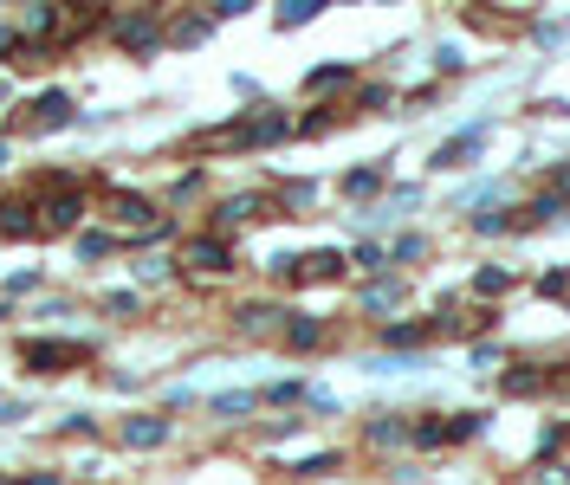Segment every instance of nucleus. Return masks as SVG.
Listing matches in <instances>:
<instances>
[{"label": "nucleus", "instance_id": "nucleus-6", "mask_svg": "<svg viewBox=\"0 0 570 485\" xmlns=\"http://www.w3.org/2000/svg\"><path fill=\"white\" fill-rule=\"evenodd\" d=\"M111 33H117V46H130V52L162 46V20H156V13H124V20H117Z\"/></svg>", "mask_w": 570, "mask_h": 485}, {"label": "nucleus", "instance_id": "nucleus-7", "mask_svg": "<svg viewBox=\"0 0 570 485\" xmlns=\"http://www.w3.org/2000/svg\"><path fill=\"white\" fill-rule=\"evenodd\" d=\"M111 220H117V227H137V233H149L162 214H156V201H143V194L117 188V194H111Z\"/></svg>", "mask_w": 570, "mask_h": 485}, {"label": "nucleus", "instance_id": "nucleus-9", "mask_svg": "<svg viewBox=\"0 0 570 485\" xmlns=\"http://www.w3.org/2000/svg\"><path fill=\"white\" fill-rule=\"evenodd\" d=\"M558 220H570V201H564L558 188H551V194H538L532 207H519V227H558Z\"/></svg>", "mask_w": 570, "mask_h": 485}, {"label": "nucleus", "instance_id": "nucleus-20", "mask_svg": "<svg viewBox=\"0 0 570 485\" xmlns=\"http://www.w3.org/2000/svg\"><path fill=\"white\" fill-rule=\"evenodd\" d=\"M512 285H519V279H512L506 266H480V272H473V298H506Z\"/></svg>", "mask_w": 570, "mask_h": 485}, {"label": "nucleus", "instance_id": "nucleus-19", "mask_svg": "<svg viewBox=\"0 0 570 485\" xmlns=\"http://www.w3.org/2000/svg\"><path fill=\"white\" fill-rule=\"evenodd\" d=\"M279 337L292 343V350H318V343H324V324H318V317H285Z\"/></svg>", "mask_w": 570, "mask_h": 485}, {"label": "nucleus", "instance_id": "nucleus-26", "mask_svg": "<svg viewBox=\"0 0 570 485\" xmlns=\"http://www.w3.org/2000/svg\"><path fill=\"white\" fill-rule=\"evenodd\" d=\"M337 85H350V65H318L305 78V91H337Z\"/></svg>", "mask_w": 570, "mask_h": 485}, {"label": "nucleus", "instance_id": "nucleus-30", "mask_svg": "<svg viewBox=\"0 0 570 485\" xmlns=\"http://www.w3.org/2000/svg\"><path fill=\"white\" fill-rule=\"evenodd\" d=\"M104 311H111V317H130V311H143V298H137V291H111V298H104Z\"/></svg>", "mask_w": 570, "mask_h": 485}, {"label": "nucleus", "instance_id": "nucleus-31", "mask_svg": "<svg viewBox=\"0 0 570 485\" xmlns=\"http://www.w3.org/2000/svg\"><path fill=\"white\" fill-rule=\"evenodd\" d=\"M305 395H311V388H305V382H273V388H266V395H260V401H305Z\"/></svg>", "mask_w": 570, "mask_h": 485}, {"label": "nucleus", "instance_id": "nucleus-29", "mask_svg": "<svg viewBox=\"0 0 570 485\" xmlns=\"http://www.w3.org/2000/svg\"><path fill=\"white\" fill-rule=\"evenodd\" d=\"M350 266H363V272H383L389 266V246H376V240H363L357 253H350Z\"/></svg>", "mask_w": 570, "mask_h": 485}, {"label": "nucleus", "instance_id": "nucleus-25", "mask_svg": "<svg viewBox=\"0 0 570 485\" xmlns=\"http://www.w3.org/2000/svg\"><path fill=\"white\" fill-rule=\"evenodd\" d=\"M318 13H324V0H285L279 26H305V20H318Z\"/></svg>", "mask_w": 570, "mask_h": 485}, {"label": "nucleus", "instance_id": "nucleus-11", "mask_svg": "<svg viewBox=\"0 0 570 485\" xmlns=\"http://www.w3.org/2000/svg\"><path fill=\"white\" fill-rule=\"evenodd\" d=\"M78 214H85V194H78V188H59V194H52V207H46V227H52V233H72Z\"/></svg>", "mask_w": 570, "mask_h": 485}, {"label": "nucleus", "instance_id": "nucleus-32", "mask_svg": "<svg viewBox=\"0 0 570 485\" xmlns=\"http://www.w3.org/2000/svg\"><path fill=\"white\" fill-rule=\"evenodd\" d=\"M201 39H208V20H182L175 26V46H201Z\"/></svg>", "mask_w": 570, "mask_h": 485}, {"label": "nucleus", "instance_id": "nucleus-5", "mask_svg": "<svg viewBox=\"0 0 570 485\" xmlns=\"http://www.w3.org/2000/svg\"><path fill=\"white\" fill-rule=\"evenodd\" d=\"M285 317H292V311H279V304H240V311H234V330H240V337H279Z\"/></svg>", "mask_w": 570, "mask_h": 485}, {"label": "nucleus", "instance_id": "nucleus-28", "mask_svg": "<svg viewBox=\"0 0 570 485\" xmlns=\"http://www.w3.org/2000/svg\"><path fill=\"white\" fill-rule=\"evenodd\" d=\"M117 253V233H78V259H104Z\"/></svg>", "mask_w": 570, "mask_h": 485}, {"label": "nucleus", "instance_id": "nucleus-10", "mask_svg": "<svg viewBox=\"0 0 570 485\" xmlns=\"http://www.w3.org/2000/svg\"><path fill=\"white\" fill-rule=\"evenodd\" d=\"M402 298H409V285H402V279H376V285H363V311H370V317L402 311Z\"/></svg>", "mask_w": 570, "mask_h": 485}, {"label": "nucleus", "instance_id": "nucleus-18", "mask_svg": "<svg viewBox=\"0 0 570 485\" xmlns=\"http://www.w3.org/2000/svg\"><path fill=\"white\" fill-rule=\"evenodd\" d=\"M434 324H383V343L389 350H428Z\"/></svg>", "mask_w": 570, "mask_h": 485}, {"label": "nucleus", "instance_id": "nucleus-40", "mask_svg": "<svg viewBox=\"0 0 570 485\" xmlns=\"http://www.w3.org/2000/svg\"><path fill=\"white\" fill-rule=\"evenodd\" d=\"M558 194H564V201H570V162H564V169H558Z\"/></svg>", "mask_w": 570, "mask_h": 485}, {"label": "nucleus", "instance_id": "nucleus-33", "mask_svg": "<svg viewBox=\"0 0 570 485\" xmlns=\"http://www.w3.org/2000/svg\"><path fill=\"white\" fill-rule=\"evenodd\" d=\"M331 466H337V453H311V460L298 466V479H324V473H331Z\"/></svg>", "mask_w": 570, "mask_h": 485}, {"label": "nucleus", "instance_id": "nucleus-21", "mask_svg": "<svg viewBox=\"0 0 570 485\" xmlns=\"http://www.w3.org/2000/svg\"><path fill=\"white\" fill-rule=\"evenodd\" d=\"M415 259H428V233H396L389 240V266H415Z\"/></svg>", "mask_w": 570, "mask_h": 485}, {"label": "nucleus", "instance_id": "nucleus-3", "mask_svg": "<svg viewBox=\"0 0 570 485\" xmlns=\"http://www.w3.org/2000/svg\"><path fill=\"white\" fill-rule=\"evenodd\" d=\"M72 123H78V110H72V97H65V91H39L33 110H26V130H33V136L72 130Z\"/></svg>", "mask_w": 570, "mask_h": 485}, {"label": "nucleus", "instance_id": "nucleus-13", "mask_svg": "<svg viewBox=\"0 0 570 485\" xmlns=\"http://www.w3.org/2000/svg\"><path fill=\"white\" fill-rule=\"evenodd\" d=\"M499 388H506V395H545L551 376H545V369H532V363H512L506 376H499Z\"/></svg>", "mask_w": 570, "mask_h": 485}, {"label": "nucleus", "instance_id": "nucleus-14", "mask_svg": "<svg viewBox=\"0 0 570 485\" xmlns=\"http://www.w3.org/2000/svg\"><path fill=\"white\" fill-rule=\"evenodd\" d=\"M0 233H7V240H33V233H39L33 207H26V201H0Z\"/></svg>", "mask_w": 570, "mask_h": 485}, {"label": "nucleus", "instance_id": "nucleus-17", "mask_svg": "<svg viewBox=\"0 0 570 485\" xmlns=\"http://www.w3.org/2000/svg\"><path fill=\"white\" fill-rule=\"evenodd\" d=\"M486 427H493V414L473 408V414H447V447H460V440H480Z\"/></svg>", "mask_w": 570, "mask_h": 485}, {"label": "nucleus", "instance_id": "nucleus-8", "mask_svg": "<svg viewBox=\"0 0 570 485\" xmlns=\"http://www.w3.org/2000/svg\"><path fill=\"white\" fill-rule=\"evenodd\" d=\"M266 207H273L266 194H227V201L214 207V227H247V220L266 214Z\"/></svg>", "mask_w": 570, "mask_h": 485}, {"label": "nucleus", "instance_id": "nucleus-41", "mask_svg": "<svg viewBox=\"0 0 570 485\" xmlns=\"http://www.w3.org/2000/svg\"><path fill=\"white\" fill-rule=\"evenodd\" d=\"M0 169H7V143H0Z\"/></svg>", "mask_w": 570, "mask_h": 485}, {"label": "nucleus", "instance_id": "nucleus-1", "mask_svg": "<svg viewBox=\"0 0 570 485\" xmlns=\"http://www.w3.org/2000/svg\"><path fill=\"white\" fill-rule=\"evenodd\" d=\"M20 356H26V369H33V376H65V369H78V363L91 356V343H78V337H65V343L46 337V343H39V337H33Z\"/></svg>", "mask_w": 570, "mask_h": 485}, {"label": "nucleus", "instance_id": "nucleus-34", "mask_svg": "<svg viewBox=\"0 0 570 485\" xmlns=\"http://www.w3.org/2000/svg\"><path fill=\"white\" fill-rule=\"evenodd\" d=\"M538 291H545V298H570V272H545Z\"/></svg>", "mask_w": 570, "mask_h": 485}, {"label": "nucleus", "instance_id": "nucleus-12", "mask_svg": "<svg viewBox=\"0 0 570 485\" xmlns=\"http://www.w3.org/2000/svg\"><path fill=\"white\" fill-rule=\"evenodd\" d=\"M169 440V421L162 414H130L124 421V447H162Z\"/></svg>", "mask_w": 570, "mask_h": 485}, {"label": "nucleus", "instance_id": "nucleus-15", "mask_svg": "<svg viewBox=\"0 0 570 485\" xmlns=\"http://www.w3.org/2000/svg\"><path fill=\"white\" fill-rule=\"evenodd\" d=\"M467 227L480 233V240H506V233H519V214H512V207H493V214H467Z\"/></svg>", "mask_w": 570, "mask_h": 485}, {"label": "nucleus", "instance_id": "nucleus-24", "mask_svg": "<svg viewBox=\"0 0 570 485\" xmlns=\"http://www.w3.org/2000/svg\"><path fill=\"white\" fill-rule=\"evenodd\" d=\"M376 188H383V169H350V175H344V194H350V201H370Z\"/></svg>", "mask_w": 570, "mask_h": 485}, {"label": "nucleus", "instance_id": "nucleus-37", "mask_svg": "<svg viewBox=\"0 0 570 485\" xmlns=\"http://www.w3.org/2000/svg\"><path fill=\"white\" fill-rule=\"evenodd\" d=\"M467 363H480V369H493V363H499V343H473V350H467Z\"/></svg>", "mask_w": 570, "mask_h": 485}, {"label": "nucleus", "instance_id": "nucleus-22", "mask_svg": "<svg viewBox=\"0 0 570 485\" xmlns=\"http://www.w3.org/2000/svg\"><path fill=\"white\" fill-rule=\"evenodd\" d=\"M415 369H428L422 356H370V363H363V376H415Z\"/></svg>", "mask_w": 570, "mask_h": 485}, {"label": "nucleus", "instance_id": "nucleus-2", "mask_svg": "<svg viewBox=\"0 0 570 485\" xmlns=\"http://www.w3.org/2000/svg\"><path fill=\"white\" fill-rule=\"evenodd\" d=\"M493 123L499 117H480V123H467V130H454L441 149H434V169H473L480 149H486V136H493Z\"/></svg>", "mask_w": 570, "mask_h": 485}, {"label": "nucleus", "instance_id": "nucleus-38", "mask_svg": "<svg viewBox=\"0 0 570 485\" xmlns=\"http://www.w3.org/2000/svg\"><path fill=\"white\" fill-rule=\"evenodd\" d=\"M137 279H149V285H156V279H169V259H143V266H137Z\"/></svg>", "mask_w": 570, "mask_h": 485}, {"label": "nucleus", "instance_id": "nucleus-36", "mask_svg": "<svg viewBox=\"0 0 570 485\" xmlns=\"http://www.w3.org/2000/svg\"><path fill=\"white\" fill-rule=\"evenodd\" d=\"M20 46H26V39H20V26H0V65H7Z\"/></svg>", "mask_w": 570, "mask_h": 485}, {"label": "nucleus", "instance_id": "nucleus-35", "mask_svg": "<svg viewBox=\"0 0 570 485\" xmlns=\"http://www.w3.org/2000/svg\"><path fill=\"white\" fill-rule=\"evenodd\" d=\"M389 104V85H363L357 91V110H383Z\"/></svg>", "mask_w": 570, "mask_h": 485}, {"label": "nucleus", "instance_id": "nucleus-27", "mask_svg": "<svg viewBox=\"0 0 570 485\" xmlns=\"http://www.w3.org/2000/svg\"><path fill=\"white\" fill-rule=\"evenodd\" d=\"M26 33H39V39L59 33V7H33V13H26V26H20V39H26Z\"/></svg>", "mask_w": 570, "mask_h": 485}, {"label": "nucleus", "instance_id": "nucleus-16", "mask_svg": "<svg viewBox=\"0 0 570 485\" xmlns=\"http://www.w3.org/2000/svg\"><path fill=\"white\" fill-rule=\"evenodd\" d=\"M363 434H370V447H409V421L402 414H376Z\"/></svg>", "mask_w": 570, "mask_h": 485}, {"label": "nucleus", "instance_id": "nucleus-4", "mask_svg": "<svg viewBox=\"0 0 570 485\" xmlns=\"http://www.w3.org/2000/svg\"><path fill=\"white\" fill-rule=\"evenodd\" d=\"M182 266L188 272H227L234 266V246H227L221 233H195V240L182 246Z\"/></svg>", "mask_w": 570, "mask_h": 485}, {"label": "nucleus", "instance_id": "nucleus-23", "mask_svg": "<svg viewBox=\"0 0 570 485\" xmlns=\"http://www.w3.org/2000/svg\"><path fill=\"white\" fill-rule=\"evenodd\" d=\"M253 408H260V395H253V388H227V395L208 401V414H253Z\"/></svg>", "mask_w": 570, "mask_h": 485}, {"label": "nucleus", "instance_id": "nucleus-39", "mask_svg": "<svg viewBox=\"0 0 570 485\" xmlns=\"http://www.w3.org/2000/svg\"><path fill=\"white\" fill-rule=\"evenodd\" d=\"M26 414V401H0V421H20Z\"/></svg>", "mask_w": 570, "mask_h": 485}]
</instances>
